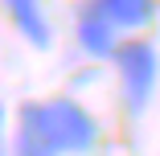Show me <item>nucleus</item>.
Wrapping results in <instances>:
<instances>
[{
    "label": "nucleus",
    "instance_id": "f257e3e1",
    "mask_svg": "<svg viewBox=\"0 0 160 156\" xmlns=\"http://www.w3.org/2000/svg\"><path fill=\"white\" fill-rule=\"evenodd\" d=\"M115 70H119V82H123V103L132 115H140L156 90V74H160V62H156V49L148 41H119L115 49Z\"/></svg>",
    "mask_w": 160,
    "mask_h": 156
},
{
    "label": "nucleus",
    "instance_id": "f03ea898",
    "mask_svg": "<svg viewBox=\"0 0 160 156\" xmlns=\"http://www.w3.org/2000/svg\"><path fill=\"white\" fill-rule=\"evenodd\" d=\"M12 156H66L58 128H53V115H49V103H21Z\"/></svg>",
    "mask_w": 160,
    "mask_h": 156
},
{
    "label": "nucleus",
    "instance_id": "7ed1b4c3",
    "mask_svg": "<svg viewBox=\"0 0 160 156\" xmlns=\"http://www.w3.org/2000/svg\"><path fill=\"white\" fill-rule=\"evenodd\" d=\"M49 115H53V128H58V140L66 152H90L94 140H99V128H94V115L74 103V99H53L49 103Z\"/></svg>",
    "mask_w": 160,
    "mask_h": 156
},
{
    "label": "nucleus",
    "instance_id": "20e7f679",
    "mask_svg": "<svg viewBox=\"0 0 160 156\" xmlns=\"http://www.w3.org/2000/svg\"><path fill=\"white\" fill-rule=\"evenodd\" d=\"M4 8L17 25V33L33 45V49H49L53 33H49V21H45V8H41V0H4Z\"/></svg>",
    "mask_w": 160,
    "mask_h": 156
},
{
    "label": "nucleus",
    "instance_id": "39448f33",
    "mask_svg": "<svg viewBox=\"0 0 160 156\" xmlns=\"http://www.w3.org/2000/svg\"><path fill=\"white\" fill-rule=\"evenodd\" d=\"M115 33H119V29H115L103 13H94V8H86V13L78 17V45H82L90 58H115V49H119Z\"/></svg>",
    "mask_w": 160,
    "mask_h": 156
},
{
    "label": "nucleus",
    "instance_id": "423d86ee",
    "mask_svg": "<svg viewBox=\"0 0 160 156\" xmlns=\"http://www.w3.org/2000/svg\"><path fill=\"white\" fill-rule=\"evenodd\" d=\"M94 13H103L115 29H140L152 21L156 13V0H90Z\"/></svg>",
    "mask_w": 160,
    "mask_h": 156
},
{
    "label": "nucleus",
    "instance_id": "0eeeda50",
    "mask_svg": "<svg viewBox=\"0 0 160 156\" xmlns=\"http://www.w3.org/2000/svg\"><path fill=\"white\" fill-rule=\"evenodd\" d=\"M0 156H4V107H0Z\"/></svg>",
    "mask_w": 160,
    "mask_h": 156
}]
</instances>
